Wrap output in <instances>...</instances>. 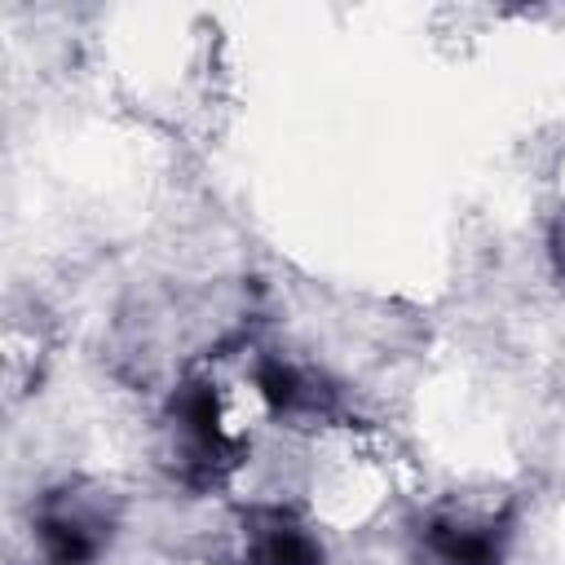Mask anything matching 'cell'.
I'll return each mask as SVG.
<instances>
[{
	"instance_id": "cell-1",
	"label": "cell",
	"mask_w": 565,
	"mask_h": 565,
	"mask_svg": "<svg viewBox=\"0 0 565 565\" xmlns=\"http://www.w3.org/2000/svg\"><path fill=\"white\" fill-rule=\"evenodd\" d=\"M40 552L49 565H93L110 543V516L88 494H49L35 516Z\"/></svg>"
},
{
	"instance_id": "cell-2",
	"label": "cell",
	"mask_w": 565,
	"mask_h": 565,
	"mask_svg": "<svg viewBox=\"0 0 565 565\" xmlns=\"http://www.w3.org/2000/svg\"><path fill=\"white\" fill-rule=\"evenodd\" d=\"M172 437L181 446V468L185 472H212L225 455V433L216 415V397L207 384H185L181 397L172 402Z\"/></svg>"
},
{
	"instance_id": "cell-3",
	"label": "cell",
	"mask_w": 565,
	"mask_h": 565,
	"mask_svg": "<svg viewBox=\"0 0 565 565\" xmlns=\"http://www.w3.org/2000/svg\"><path fill=\"white\" fill-rule=\"evenodd\" d=\"M428 552L441 565H499L503 561V530L494 521L441 516L428 525Z\"/></svg>"
},
{
	"instance_id": "cell-4",
	"label": "cell",
	"mask_w": 565,
	"mask_h": 565,
	"mask_svg": "<svg viewBox=\"0 0 565 565\" xmlns=\"http://www.w3.org/2000/svg\"><path fill=\"white\" fill-rule=\"evenodd\" d=\"M243 565H322V547H318L313 534L300 530L296 521L265 516V521L247 534Z\"/></svg>"
},
{
	"instance_id": "cell-5",
	"label": "cell",
	"mask_w": 565,
	"mask_h": 565,
	"mask_svg": "<svg viewBox=\"0 0 565 565\" xmlns=\"http://www.w3.org/2000/svg\"><path fill=\"white\" fill-rule=\"evenodd\" d=\"M552 256H556V269L565 274V216H561V225H556V234H552Z\"/></svg>"
}]
</instances>
